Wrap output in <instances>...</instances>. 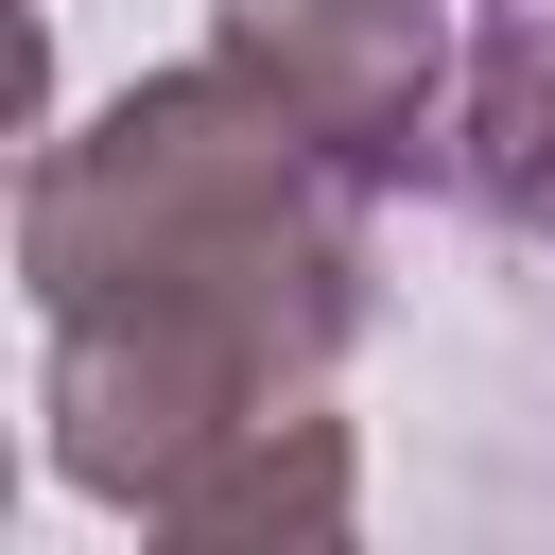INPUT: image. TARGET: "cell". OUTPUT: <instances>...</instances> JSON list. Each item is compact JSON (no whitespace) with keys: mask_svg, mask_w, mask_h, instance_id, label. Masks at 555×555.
Segmentation results:
<instances>
[{"mask_svg":"<svg viewBox=\"0 0 555 555\" xmlns=\"http://www.w3.org/2000/svg\"><path fill=\"white\" fill-rule=\"evenodd\" d=\"M364 173H330L225 52L139 69L104 121L35 139L17 173V278H35V416L52 468L87 503H121L139 538L173 520V486L278 416L330 399V364L364 347Z\"/></svg>","mask_w":555,"mask_h":555,"instance_id":"1","label":"cell"},{"mask_svg":"<svg viewBox=\"0 0 555 555\" xmlns=\"http://www.w3.org/2000/svg\"><path fill=\"white\" fill-rule=\"evenodd\" d=\"M208 52L364 191H416L451 156V17L434 0H208Z\"/></svg>","mask_w":555,"mask_h":555,"instance_id":"2","label":"cell"},{"mask_svg":"<svg viewBox=\"0 0 555 555\" xmlns=\"http://www.w3.org/2000/svg\"><path fill=\"white\" fill-rule=\"evenodd\" d=\"M347 520H364L347 416H330V399H278V416H243V434L173 486V520H156V538H191V555H330Z\"/></svg>","mask_w":555,"mask_h":555,"instance_id":"3","label":"cell"},{"mask_svg":"<svg viewBox=\"0 0 555 555\" xmlns=\"http://www.w3.org/2000/svg\"><path fill=\"white\" fill-rule=\"evenodd\" d=\"M434 191L503 243H555V17H486L451 69V156Z\"/></svg>","mask_w":555,"mask_h":555,"instance_id":"4","label":"cell"}]
</instances>
